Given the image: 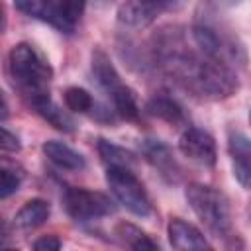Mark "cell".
Returning a JSON list of instances; mask_svg holds the SVG:
<instances>
[{
	"mask_svg": "<svg viewBox=\"0 0 251 251\" xmlns=\"http://www.w3.org/2000/svg\"><path fill=\"white\" fill-rule=\"evenodd\" d=\"M61 245H63V241L57 235H43V237L35 239L33 249L35 251H57V249H61Z\"/></svg>",
	"mask_w": 251,
	"mask_h": 251,
	"instance_id": "obj_24",
	"label": "cell"
},
{
	"mask_svg": "<svg viewBox=\"0 0 251 251\" xmlns=\"http://www.w3.org/2000/svg\"><path fill=\"white\" fill-rule=\"evenodd\" d=\"M65 98V106L71 112H78V114H92L96 108V102L92 98V94L80 86H69L63 94Z\"/></svg>",
	"mask_w": 251,
	"mask_h": 251,
	"instance_id": "obj_20",
	"label": "cell"
},
{
	"mask_svg": "<svg viewBox=\"0 0 251 251\" xmlns=\"http://www.w3.org/2000/svg\"><path fill=\"white\" fill-rule=\"evenodd\" d=\"M163 10L165 8L151 0H126L118 8V22L131 29H143L153 24Z\"/></svg>",
	"mask_w": 251,
	"mask_h": 251,
	"instance_id": "obj_9",
	"label": "cell"
},
{
	"mask_svg": "<svg viewBox=\"0 0 251 251\" xmlns=\"http://www.w3.org/2000/svg\"><path fill=\"white\" fill-rule=\"evenodd\" d=\"M98 155L106 167H131L135 165V155L108 139H98L96 143Z\"/></svg>",
	"mask_w": 251,
	"mask_h": 251,
	"instance_id": "obj_18",
	"label": "cell"
},
{
	"mask_svg": "<svg viewBox=\"0 0 251 251\" xmlns=\"http://www.w3.org/2000/svg\"><path fill=\"white\" fill-rule=\"evenodd\" d=\"M63 206L65 212L75 222H94L114 214L116 206L110 196L98 190H86L78 186H67L63 190Z\"/></svg>",
	"mask_w": 251,
	"mask_h": 251,
	"instance_id": "obj_5",
	"label": "cell"
},
{
	"mask_svg": "<svg viewBox=\"0 0 251 251\" xmlns=\"http://www.w3.org/2000/svg\"><path fill=\"white\" fill-rule=\"evenodd\" d=\"M14 6L18 12L35 18L39 22H45L65 33V25L59 14V0H14Z\"/></svg>",
	"mask_w": 251,
	"mask_h": 251,
	"instance_id": "obj_12",
	"label": "cell"
},
{
	"mask_svg": "<svg viewBox=\"0 0 251 251\" xmlns=\"http://www.w3.org/2000/svg\"><path fill=\"white\" fill-rule=\"evenodd\" d=\"M51 216V204L43 198H31L27 200L14 216V226L16 229L22 231H31L39 226H43Z\"/></svg>",
	"mask_w": 251,
	"mask_h": 251,
	"instance_id": "obj_15",
	"label": "cell"
},
{
	"mask_svg": "<svg viewBox=\"0 0 251 251\" xmlns=\"http://www.w3.org/2000/svg\"><path fill=\"white\" fill-rule=\"evenodd\" d=\"M8 75L14 88L27 102L29 108H35L51 98L49 84L53 78V69L47 57L35 45L22 41L10 49Z\"/></svg>",
	"mask_w": 251,
	"mask_h": 251,
	"instance_id": "obj_2",
	"label": "cell"
},
{
	"mask_svg": "<svg viewBox=\"0 0 251 251\" xmlns=\"http://www.w3.org/2000/svg\"><path fill=\"white\" fill-rule=\"evenodd\" d=\"M227 153L235 180L241 188L251 190V139L241 131H229Z\"/></svg>",
	"mask_w": 251,
	"mask_h": 251,
	"instance_id": "obj_8",
	"label": "cell"
},
{
	"mask_svg": "<svg viewBox=\"0 0 251 251\" xmlns=\"http://www.w3.org/2000/svg\"><path fill=\"white\" fill-rule=\"evenodd\" d=\"M24 180V171L16 165H2V173H0V198L6 200L10 198L22 184Z\"/></svg>",
	"mask_w": 251,
	"mask_h": 251,
	"instance_id": "obj_22",
	"label": "cell"
},
{
	"mask_svg": "<svg viewBox=\"0 0 251 251\" xmlns=\"http://www.w3.org/2000/svg\"><path fill=\"white\" fill-rule=\"evenodd\" d=\"M139 151L145 157V161L159 171V175L167 180V182H176L182 175L180 165L176 163L171 147L167 143H163L161 139H143L139 143Z\"/></svg>",
	"mask_w": 251,
	"mask_h": 251,
	"instance_id": "obj_7",
	"label": "cell"
},
{
	"mask_svg": "<svg viewBox=\"0 0 251 251\" xmlns=\"http://www.w3.org/2000/svg\"><path fill=\"white\" fill-rule=\"evenodd\" d=\"M167 233H169V243L173 249H178V251L210 249V243L206 241L204 233L182 218H171L167 226Z\"/></svg>",
	"mask_w": 251,
	"mask_h": 251,
	"instance_id": "obj_10",
	"label": "cell"
},
{
	"mask_svg": "<svg viewBox=\"0 0 251 251\" xmlns=\"http://www.w3.org/2000/svg\"><path fill=\"white\" fill-rule=\"evenodd\" d=\"M43 155L59 169L63 171H82L86 167V161L84 157L75 151L71 145L63 143V141H57V139H49L43 143Z\"/></svg>",
	"mask_w": 251,
	"mask_h": 251,
	"instance_id": "obj_14",
	"label": "cell"
},
{
	"mask_svg": "<svg viewBox=\"0 0 251 251\" xmlns=\"http://www.w3.org/2000/svg\"><path fill=\"white\" fill-rule=\"evenodd\" d=\"M92 2H96L98 6H106L108 2H112V0H92Z\"/></svg>",
	"mask_w": 251,
	"mask_h": 251,
	"instance_id": "obj_27",
	"label": "cell"
},
{
	"mask_svg": "<svg viewBox=\"0 0 251 251\" xmlns=\"http://www.w3.org/2000/svg\"><path fill=\"white\" fill-rule=\"evenodd\" d=\"M145 112L153 118H159L161 122H165L169 126H184L188 122V116H186L184 108L180 106V102L165 92L149 98V102L145 104Z\"/></svg>",
	"mask_w": 251,
	"mask_h": 251,
	"instance_id": "obj_11",
	"label": "cell"
},
{
	"mask_svg": "<svg viewBox=\"0 0 251 251\" xmlns=\"http://www.w3.org/2000/svg\"><path fill=\"white\" fill-rule=\"evenodd\" d=\"M90 67H92L94 80L98 82V86H100L108 96H110L116 88H120V86L124 84V80H122V76L118 75L114 63L110 61L108 53H106L102 47H94Z\"/></svg>",
	"mask_w": 251,
	"mask_h": 251,
	"instance_id": "obj_13",
	"label": "cell"
},
{
	"mask_svg": "<svg viewBox=\"0 0 251 251\" xmlns=\"http://www.w3.org/2000/svg\"><path fill=\"white\" fill-rule=\"evenodd\" d=\"M114 233H116V237H118L124 245H127V247H131V249H135V251L159 249V243H157V241H153L145 231H141L137 226H133V224H129V222H120V224L116 226Z\"/></svg>",
	"mask_w": 251,
	"mask_h": 251,
	"instance_id": "obj_17",
	"label": "cell"
},
{
	"mask_svg": "<svg viewBox=\"0 0 251 251\" xmlns=\"http://www.w3.org/2000/svg\"><path fill=\"white\" fill-rule=\"evenodd\" d=\"M249 120H251V114H249Z\"/></svg>",
	"mask_w": 251,
	"mask_h": 251,
	"instance_id": "obj_29",
	"label": "cell"
},
{
	"mask_svg": "<svg viewBox=\"0 0 251 251\" xmlns=\"http://www.w3.org/2000/svg\"><path fill=\"white\" fill-rule=\"evenodd\" d=\"M106 182L114 198L133 216L147 218L151 214V200L131 167H106Z\"/></svg>",
	"mask_w": 251,
	"mask_h": 251,
	"instance_id": "obj_4",
	"label": "cell"
},
{
	"mask_svg": "<svg viewBox=\"0 0 251 251\" xmlns=\"http://www.w3.org/2000/svg\"><path fill=\"white\" fill-rule=\"evenodd\" d=\"M86 8V0H59V14L65 25V33H71L80 22Z\"/></svg>",
	"mask_w": 251,
	"mask_h": 251,
	"instance_id": "obj_21",
	"label": "cell"
},
{
	"mask_svg": "<svg viewBox=\"0 0 251 251\" xmlns=\"http://www.w3.org/2000/svg\"><path fill=\"white\" fill-rule=\"evenodd\" d=\"M33 112H37L49 126H53L55 129H59V131H63V133L75 131V122H73V118H71L65 110H61L51 98L45 100V102H41L39 106H35Z\"/></svg>",
	"mask_w": 251,
	"mask_h": 251,
	"instance_id": "obj_19",
	"label": "cell"
},
{
	"mask_svg": "<svg viewBox=\"0 0 251 251\" xmlns=\"http://www.w3.org/2000/svg\"><path fill=\"white\" fill-rule=\"evenodd\" d=\"M184 196L196 214V218L204 224V227L218 239H233V224H231V208L227 196L204 182H190L184 190Z\"/></svg>",
	"mask_w": 251,
	"mask_h": 251,
	"instance_id": "obj_3",
	"label": "cell"
},
{
	"mask_svg": "<svg viewBox=\"0 0 251 251\" xmlns=\"http://www.w3.org/2000/svg\"><path fill=\"white\" fill-rule=\"evenodd\" d=\"M178 149L188 161L206 169L214 167L218 161V149L214 137L200 127H186L178 139Z\"/></svg>",
	"mask_w": 251,
	"mask_h": 251,
	"instance_id": "obj_6",
	"label": "cell"
},
{
	"mask_svg": "<svg viewBox=\"0 0 251 251\" xmlns=\"http://www.w3.org/2000/svg\"><path fill=\"white\" fill-rule=\"evenodd\" d=\"M153 65L182 90L200 100H226L239 88L235 67L218 61L192 41L180 27H163L151 45Z\"/></svg>",
	"mask_w": 251,
	"mask_h": 251,
	"instance_id": "obj_1",
	"label": "cell"
},
{
	"mask_svg": "<svg viewBox=\"0 0 251 251\" xmlns=\"http://www.w3.org/2000/svg\"><path fill=\"white\" fill-rule=\"evenodd\" d=\"M247 218H249V224H251V200H249V204H247Z\"/></svg>",
	"mask_w": 251,
	"mask_h": 251,
	"instance_id": "obj_28",
	"label": "cell"
},
{
	"mask_svg": "<svg viewBox=\"0 0 251 251\" xmlns=\"http://www.w3.org/2000/svg\"><path fill=\"white\" fill-rule=\"evenodd\" d=\"M241 0H206V4L214 10H227V8H233L237 6Z\"/></svg>",
	"mask_w": 251,
	"mask_h": 251,
	"instance_id": "obj_25",
	"label": "cell"
},
{
	"mask_svg": "<svg viewBox=\"0 0 251 251\" xmlns=\"http://www.w3.org/2000/svg\"><path fill=\"white\" fill-rule=\"evenodd\" d=\"M0 145H2V151L4 153H16L22 147L20 137L16 133H12L8 127H2V141H0Z\"/></svg>",
	"mask_w": 251,
	"mask_h": 251,
	"instance_id": "obj_23",
	"label": "cell"
},
{
	"mask_svg": "<svg viewBox=\"0 0 251 251\" xmlns=\"http://www.w3.org/2000/svg\"><path fill=\"white\" fill-rule=\"evenodd\" d=\"M151 2H155V4H159L161 8H167V6H169V4H173L175 0H151Z\"/></svg>",
	"mask_w": 251,
	"mask_h": 251,
	"instance_id": "obj_26",
	"label": "cell"
},
{
	"mask_svg": "<svg viewBox=\"0 0 251 251\" xmlns=\"http://www.w3.org/2000/svg\"><path fill=\"white\" fill-rule=\"evenodd\" d=\"M108 98L112 100V108L120 118L127 120V122H139L141 108L137 104V96L126 82L120 88H116Z\"/></svg>",
	"mask_w": 251,
	"mask_h": 251,
	"instance_id": "obj_16",
	"label": "cell"
}]
</instances>
